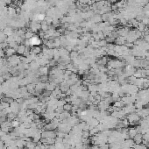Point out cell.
I'll return each mask as SVG.
<instances>
[{"mask_svg": "<svg viewBox=\"0 0 149 149\" xmlns=\"http://www.w3.org/2000/svg\"><path fill=\"white\" fill-rule=\"evenodd\" d=\"M69 57H70V59H75L78 57V53L76 52V51H73L71 54H69Z\"/></svg>", "mask_w": 149, "mask_h": 149, "instance_id": "cell-18", "label": "cell"}, {"mask_svg": "<svg viewBox=\"0 0 149 149\" xmlns=\"http://www.w3.org/2000/svg\"><path fill=\"white\" fill-rule=\"evenodd\" d=\"M17 118V114L14 113V112H11V113L7 114V119L9 121H13V120Z\"/></svg>", "mask_w": 149, "mask_h": 149, "instance_id": "cell-15", "label": "cell"}, {"mask_svg": "<svg viewBox=\"0 0 149 149\" xmlns=\"http://www.w3.org/2000/svg\"><path fill=\"white\" fill-rule=\"evenodd\" d=\"M138 133V131L135 127H131L129 130H128V135H129L130 139H133L134 136Z\"/></svg>", "mask_w": 149, "mask_h": 149, "instance_id": "cell-8", "label": "cell"}, {"mask_svg": "<svg viewBox=\"0 0 149 149\" xmlns=\"http://www.w3.org/2000/svg\"><path fill=\"white\" fill-rule=\"evenodd\" d=\"M129 121V123L131 125H134V124H138L137 123H139L140 120V117L138 115V113L136 112H132V113L128 114L127 118H126Z\"/></svg>", "mask_w": 149, "mask_h": 149, "instance_id": "cell-1", "label": "cell"}, {"mask_svg": "<svg viewBox=\"0 0 149 149\" xmlns=\"http://www.w3.org/2000/svg\"><path fill=\"white\" fill-rule=\"evenodd\" d=\"M31 53L33 54H41V48L40 46H35V47H32L31 48Z\"/></svg>", "mask_w": 149, "mask_h": 149, "instance_id": "cell-9", "label": "cell"}, {"mask_svg": "<svg viewBox=\"0 0 149 149\" xmlns=\"http://www.w3.org/2000/svg\"><path fill=\"white\" fill-rule=\"evenodd\" d=\"M39 73H40V75H48V67H42V68H40L39 69Z\"/></svg>", "mask_w": 149, "mask_h": 149, "instance_id": "cell-11", "label": "cell"}, {"mask_svg": "<svg viewBox=\"0 0 149 149\" xmlns=\"http://www.w3.org/2000/svg\"><path fill=\"white\" fill-rule=\"evenodd\" d=\"M71 113L70 111H63L62 113L59 114L58 117H59V119L61 120V121H64V120H67L69 118L71 117Z\"/></svg>", "mask_w": 149, "mask_h": 149, "instance_id": "cell-3", "label": "cell"}, {"mask_svg": "<svg viewBox=\"0 0 149 149\" xmlns=\"http://www.w3.org/2000/svg\"><path fill=\"white\" fill-rule=\"evenodd\" d=\"M8 13L10 14V15H14L15 14V12H16V10L14 9L13 7H9L8 8Z\"/></svg>", "mask_w": 149, "mask_h": 149, "instance_id": "cell-19", "label": "cell"}, {"mask_svg": "<svg viewBox=\"0 0 149 149\" xmlns=\"http://www.w3.org/2000/svg\"><path fill=\"white\" fill-rule=\"evenodd\" d=\"M132 140H133L135 144H141V143H143V134H141L140 132H138Z\"/></svg>", "mask_w": 149, "mask_h": 149, "instance_id": "cell-5", "label": "cell"}, {"mask_svg": "<svg viewBox=\"0 0 149 149\" xmlns=\"http://www.w3.org/2000/svg\"><path fill=\"white\" fill-rule=\"evenodd\" d=\"M99 149H110V146L107 144H104L99 146Z\"/></svg>", "mask_w": 149, "mask_h": 149, "instance_id": "cell-20", "label": "cell"}, {"mask_svg": "<svg viewBox=\"0 0 149 149\" xmlns=\"http://www.w3.org/2000/svg\"><path fill=\"white\" fill-rule=\"evenodd\" d=\"M57 137V132L54 131H42L41 138L44 139H55Z\"/></svg>", "mask_w": 149, "mask_h": 149, "instance_id": "cell-2", "label": "cell"}, {"mask_svg": "<svg viewBox=\"0 0 149 149\" xmlns=\"http://www.w3.org/2000/svg\"><path fill=\"white\" fill-rule=\"evenodd\" d=\"M72 108H73V105L70 103H66L63 105V110L66 111H72Z\"/></svg>", "mask_w": 149, "mask_h": 149, "instance_id": "cell-14", "label": "cell"}, {"mask_svg": "<svg viewBox=\"0 0 149 149\" xmlns=\"http://www.w3.org/2000/svg\"><path fill=\"white\" fill-rule=\"evenodd\" d=\"M25 49H26V46H24V45H19V46L18 47L17 49H16V52L19 54H24Z\"/></svg>", "mask_w": 149, "mask_h": 149, "instance_id": "cell-13", "label": "cell"}, {"mask_svg": "<svg viewBox=\"0 0 149 149\" xmlns=\"http://www.w3.org/2000/svg\"><path fill=\"white\" fill-rule=\"evenodd\" d=\"M56 84L54 83V82H51V83H46V88H45V89L48 91H50V92H52V91H54V89H56Z\"/></svg>", "mask_w": 149, "mask_h": 149, "instance_id": "cell-6", "label": "cell"}, {"mask_svg": "<svg viewBox=\"0 0 149 149\" xmlns=\"http://www.w3.org/2000/svg\"><path fill=\"white\" fill-rule=\"evenodd\" d=\"M69 89H70V86H69V85H68V83H67L65 81H64V83H61V85H60V89H61V91H62V93H66Z\"/></svg>", "mask_w": 149, "mask_h": 149, "instance_id": "cell-7", "label": "cell"}, {"mask_svg": "<svg viewBox=\"0 0 149 149\" xmlns=\"http://www.w3.org/2000/svg\"><path fill=\"white\" fill-rule=\"evenodd\" d=\"M108 62H109V61H108V58L106 56L99 57L98 60L97 61V64L98 66H102V67H105L108 64Z\"/></svg>", "mask_w": 149, "mask_h": 149, "instance_id": "cell-4", "label": "cell"}, {"mask_svg": "<svg viewBox=\"0 0 149 149\" xmlns=\"http://www.w3.org/2000/svg\"><path fill=\"white\" fill-rule=\"evenodd\" d=\"M37 145V143H35L33 140H31V141H28L26 142V147L28 148V149H34Z\"/></svg>", "mask_w": 149, "mask_h": 149, "instance_id": "cell-12", "label": "cell"}, {"mask_svg": "<svg viewBox=\"0 0 149 149\" xmlns=\"http://www.w3.org/2000/svg\"><path fill=\"white\" fill-rule=\"evenodd\" d=\"M15 53H16V50L13 48H8L5 49V54H6L8 57H11V56L14 55Z\"/></svg>", "mask_w": 149, "mask_h": 149, "instance_id": "cell-10", "label": "cell"}, {"mask_svg": "<svg viewBox=\"0 0 149 149\" xmlns=\"http://www.w3.org/2000/svg\"><path fill=\"white\" fill-rule=\"evenodd\" d=\"M127 1H131V2H133V1H136V0H127Z\"/></svg>", "mask_w": 149, "mask_h": 149, "instance_id": "cell-21", "label": "cell"}, {"mask_svg": "<svg viewBox=\"0 0 149 149\" xmlns=\"http://www.w3.org/2000/svg\"><path fill=\"white\" fill-rule=\"evenodd\" d=\"M4 33L7 36H11L13 34V29L11 27H6L5 28V31H4Z\"/></svg>", "mask_w": 149, "mask_h": 149, "instance_id": "cell-17", "label": "cell"}, {"mask_svg": "<svg viewBox=\"0 0 149 149\" xmlns=\"http://www.w3.org/2000/svg\"><path fill=\"white\" fill-rule=\"evenodd\" d=\"M19 120L18 119V118H16V119H14L12 121V124H13V128H18L19 126Z\"/></svg>", "mask_w": 149, "mask_h": 149, "instance_id": "cell-16", "label": "cell"}]
</instances>
